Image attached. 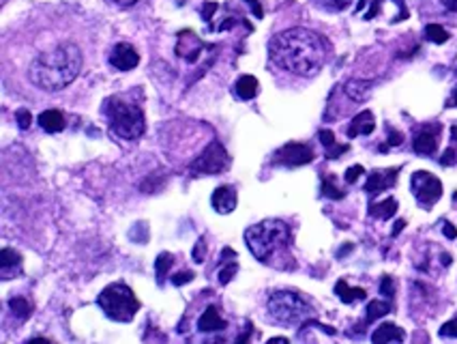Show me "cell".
<instances>
[{
    "mask_svg": "<svg viewBox=\"0 0 457 344\" xmlns=\"http://www.w3.org/2000/svg\"><path fill=\"white\" fill-rule=\"evenodd\" d=\"M269 54L283 71L309 78L324 67L329 58V43L309 28H288L271 39Z\"/></svg>",
    "mask_w": 457,
    "mask_h": 344,
    "instance_id": "obj_1",
    "label": "cell"
},
{
    "mask_svg": "<svg viewBox=\"0 0 457 344\" xmlns=\"http://www.w3.org/2000/svg\"><path fill=\"white\" fill-rule=\"evenodd\" d=\"M82 50L73 41H62L30 62L28 78L39 88L56 92L76 82L82 71Z\"/></svg>",
    "mask_w": 457,
    "mask_h": 344,
    "instance_id": "obj_2",
    "label": "cell"
},
{
    "mask_svg": "<svg viewBox=\"0 0 457 344\" xmlns=\"http://www.w3.org/2000/svg\"><path fill=\"white\" fill-rule=\"evenodd\" d=\"M104 112L114 136L122 140H138L146 132V121L142 108L125 95L108 97L104 104Z\"/></svg>",
    "mask_w": 457,
    "mask_h": 344,
    "instance_id": "obj_3",
    "label": "cell"
},
{
    "mask_svg": "<svg viewBox=\"0 0 457 344\" xmlns=\"http://www.w3.org/2000/svg\"><path fill=\"white\" fill-rule=\"evenodd\" d=\"M292 239L290 226L281 220H265L260 224H253L245 231V243L249 252L262 263H269V259L288 247Z\"/></svg>",
    "mask_w": 457,
    "mask_h": 344,
    "instance_id": "obj_4",
    "label": "cell"
},
{
    "mask_svg": "<svg viewBox=\"0 0 457 344\" xmlns=\"http://www.w3.org/2000/svg\"><path fill=\"white\" fill-rule=\"evenodd\" d=\"M97 303L104 310V315L116 323H132L140 310V301L136 293L125 282H114L106 287L99 293V297H97Z\"/></svg>",
    "mask_w": 457,
    "mask_h": 344,
    "instance_id": "obj_5",
    "label": "cell"
},
{
    "mask_svg": "<svg viewBox=\"0 0 457 344\" xmlns=\"http://www.w3.org/2000/svg\"><path fill=\"white\" fill-rule=\"evenodd\" d=\"M267 308L271 319L279 325H299L311 317L309 301L295 291H275L269 297Z\"/></svg>",
    "mask_w": 457,
    "mask_h": 344,
    "instance_id": "obj_6",
    "label": "cell"
},
{
    "mask_svg": "<svg viewBox=\"0 0 457 344\" xmlns=\"http://www.w3.org/2000/svg\"><path fill=\"white\" fill-rule=\"evenodd\" d=\"M189 168L193 174H221L223 170L230 168V158H227L223 144L215 140L191 162Z\"/></svg>",
    "mask_w": 457,
    "mask_h": 344,
    "instance_id": "obj_7",
    "label": "cell"
},
{
    "mask_svg": "<svg viewBox=\"0 0 457 344\" xmlns=\"http://www.w3.org/2000/svg\"><path fill=\"white\" fill-rule=\"evenodd\" d=\"M410 190L423 209L434 207L442 198V183L428 170H416L410 179Z\"/></svg>",
    "mask_w": 457,
    "mask_h": 344,
    "instance_id": "obj_8",
    "label": "cell"
},
{
    "mask_svg": "<svg viewBox=\"0 0 457 344\" xmlns=\"http://www.w3.org/2000/svg\"><path fill=\"white\" fill-rule=\"evenodd\" d=\"M314 162V149L303 142H288L281 149L275 151L273 155V164L288 166V168H297Z\"/></svg>",
    "mask_w": 457,
    "mask_h": 344,
    "instance_id": "obj_9",
    "label": "cell"
},
{
    "mask_svg": "<svg viewBox=\"0 0 457 344\" xmlns=\"http://www.w3.org/2000/svg\"><path fill=\"white\" fill-rule=\"evenodd\" d=\"M204 48H206V43L193 33V30H181L178 33V39H176V48H174V52L183 58V60H187V62H195L200 56H202V52H204Z\"/></svg>",
    "mask_w": 457,
    "mask_h": 344,
    "instance_id": "obj_10",
    "label": "cell"
},
{
    "mask_svg": "<svg viewBox=\"0 0 457 344\" xmlns=\"http://www.w3.org/2000/svg\"><path fill=\"white\" fill-rule=\"evenodd\" d=\"M440 134H442V125H438V123L426 125V128L414 136V142H412L414 153L416 155H434L438 151Z\"/></svg>",
    "mask_w": 457,
    "mask_h": 344,
    "instance_id": "obj_11",
    "label": "cell"
},
{
    "mask_svg": "<svg viewBox=\"0 0 457 344\" xmlns=\"http://www.w3.org/2000/svg\"><path fill=\"white\" fill-rule=\"evenodd\" d=\"M140 54L132 43H118L110 54V65L118 71H132L138 67Z\"/></svg>",
    "mask_w": 457,
    "mask_h": 344,
    "instance_id": "obj_12",
    "label": "cell"
},
{
    "mask_svg": "<svg viewBox=\"0 0 457 344\" xmlns=\"http://www.w3.org/2000/svg\"><path fill=\"white\" fill-rule=\"evenodd\" d=\"M398 172L400 168H384V170H374L370 177H367V183H365V192L370 196H376L388 187H393L398 183Z\"/></svg>",
    "mask_w": 457,
    "mask_h": 344,
    "instance_id": "obj_13",
    "label": "cell"
},
{
    "mask_svg": "<svg viewBox=\"0 0 457 344\" xmlns=\"http://www.w3.org/2000/svg\"><path fill=\"white\" fill-rule=\"evenodd\" d=\"M211 205L217 213L221 215H227L232 213L239 205V194L232 185H219L217 190L213 192V198H211Z\"/></svg>",
    "mask_w": 457,
    "mask_h": 344,
    "instance_id": "obj_14",
    "label": "cell"
},
{
    "mask_svg": "<svg viewBox=\"0 0 457 344\" xmlns=\"http://www.w3.org/2000/svg\"><path fill=\"white\" fill-rule=\"evenodd\" d=\"M22 271V256L11 247H3L0 252V275L3 280H11Z\"/></svg>",
    "mask_w": 457,
    "mask_h": 344,
    "instance_id": "obj_15",
    "label": "cell"
},
{
    "mask_svg": "<svg viewBox=\"0 0 457 344\" xmlns=\"http://www.w3.org/2000/svg\"><path fill=\"white\" fill-rule=\"evenodd\" d=\"M376 130V118L372 114V110H363L361 114H356L348 128V138H356V136H370Z\"/></svg>",
    "mask_w": 457,
    "mask_h": 344,
    "instance_id": "obj_16",
    "label": "cell"
},
{
    "mask_svg": "<svg viewBox=\"0 0 457 344\" xmlns=\"http://www.w3.org/2000/svg\"><path fill=\"white\" fill-rule=\"evenodd\" d=\"M227 327V323L223 321V317L219 315V310L215 305H209L202 317L198 319V329L204 331V333H211V331H223Z\"/></svg>",
    "mask_w": 457,
    "mask_h": 344,
    "instance_id": "obj_17",
    "label": "cell"
},
{
    "mask_svg": "<svg viewBox=\"0 0 457 344\" xmlns=\"http://www.w3.org/2000/svg\"><path fill=\"white\" fill-rule=\"evenodd\" d=\"M372 80H350L344 86V92L352 99V102H367L372 95Z\"/></svg>",
    "mask_w": 457,
    "mask_h": 344,
    "instance_id": "obj_18",
    "label": "cell"
},
{
    "mask_svg": "<svg viewBox=\"0 0 457 344\" xmlns=\"http://www.w3.org/2000/svg\"><path fill=\"white\" fill-rule=\"evenodd\" d=\"M404 340H406V333L395 323H382L372 333V342H404Z\"/></svg>",
    "mask_w": 457,
    "mask_h": 344,
    "instance_id": "obj_19",
    "label": "cell"
},
{
    "mask_svg": "<svg viewBox=\"0 0 457 344\" xmlns=\"http://www.w3.org/2000/svg\"><path fill=\"white\" fill-rule=\"evenodd\" d=\"M37 123L41 125V130L48 132V134H58L64 130V116L60 110H45L39 114Z\"/></svg>",
    "mask_w": 457,
    "mask_h": 344,
    "instance_id": "obj_20",
    "label": "cell"
},
{
    "mask_svg": "<svg viewBox=\"0 0 457 344\" xmlns=\"http://www.w3.org/2000/svg\"><path fill=\"white\" fill-rule=\"evenodd\" d=\"M318 138H320V142L324 144V149H326V158H329V160H337L339 155H344V153L350 149L348 144H337L335 134H333L331 130H320Z\"/></svg>",
    "mask_w": 457,
    "mask_h": 344,
    "instance_id": "obj_21",
    "label": "cell"
},
{
    "mask_svg": "<svg viewBox=\"0 0 457 344\" xmlns=\"http://www.w3.org/2000/svg\"><path fill=\"white\" fill-rule=\"evenodd\" d=\"M395 213H398V200L393 196L370 205V215L378 217V220H391V217H393Z\"/></svg>",
    "mask_w": 457,
    "mask_h": 344,
    "instance_id": "obj_22",
    "label": "cell"
},
{
    "mask_svg": "<svg viewBox=\"0 0 457 344\" xmlns=\"http://www.w3.org/2000/svg\"><path fill=\"white\" fill-rule=\"evenodd\" d=\"M258 90H260V84L253 76H241L237 80V86H234V92H237V97L249 102L258 95Z\"/></svg>",
    "mask_w": 457,
    "mask_h": 344,
    "instance_id": "obj_23",
    "label": "cell"
},
{
    "mask_svg": "<svg viewBox=\"0 0 457 344\" xmlns=\"http://www.w3.org/2000/svg\"><path fill=\"white\" fill-rule=\"evenodd\" d=\"M335 295L344 301V303H354V301H361L367 297L365 289H352L348 287L346 280H339V282L335 284Z\"/></svg>",
    "mask_w": 457,
    "mask_h": 344,
    "instance_id": "obj_24",
    "label": "cell"
},
{
    "mask_svg": "<svg viewBox=\"0 0 457 344\" xmlns=\"http://www.w3.org/2000/svg\"><path fill=\"white\" fill-rule=\"evenodd\" d=\"M322 196L331 198V200H342V198L346 196V192L335 183V177H333V174H324V177H322Z\"/></svg>",
    "mask_w": 457,
    "mask_h": 344,
    "instance_id": "obj_25",
    "label": "cell"
},
{
    "mask_svg": "<svg viewBox=\"0 0 457 344\" xmlns=\"http://www.w3.org/2000/svg\"><path fill=\"white\" fill-rule=\"evenodd\" d=\"M172 263H174V259H172V254H168V252H161V254L157 256V261H155V273H157V282H159V284H163V280L168 277V271H170Z\"/></svg>",
    "mask_w": 457,
    "mask_h": 344,
    "instance_id": "obj_26",
    "label": "cell"
},
{
    "mask_svg": "<svg viewBox=\"0 0 457 344\" xmlns=\"http://www.w3.org/2000/svg\"><path fill=\"white\" fill-rule=\"evenodd\" d=\"M388 312H391V303H388V301L374 299V301L367 305V317H365V321H367V323H374V321L382 319L384 315H388Z\"/></svg>",
    "mask_w": 457,
    "mask_h": 344,
    "instance_id": "obj_27",
    "label": "cell"
},
{
    "mask_svg": "<svg viewBox=\"0 0 457 344\" xmlns=\"http://www.w3.org/2000/svg\"><path fill=\"white\" fill-rule=\"evenodd\" d=\"M9 308H11L13 315H15L17 319H22V321H26V319L32 315V305H30V301L24 299V297H13V299H9Z\"/></svg>",
    "mask_w": 457,
    "mask_h": 344,
    "instance_id": "obj_28",
    "label": "cell"
},
{
    "mask_svg": "<svg viewBox=\"0 0 457 344\" xmlns=\"http://www.w3.org/2000/svg\"><path fill=\"white\" fill-rule=\"evenodd\" d=\"M440 164H442V166H453V164H457V123L451 128V146L442 153Z\"/></svg>",
    "mask_w": 457,
    "mask_h": 344,
    "instance_id": "obj_29",
    "label": "cell"
},
{
    "mask_svg": "<svg viewBox=\"0 0 457 344\" xmlns=\"http://www.w3.org/2000/svg\"><path fill=\"white\" fill-rule=\"evenodd\" d=\"M426 39L432 41V43H447L449 41V33L440 24H428L426 26Z\"/></svg>",
    "mask_w": 457,
    "mask_h": 344,
    "instance_id": "obj_30",
    "label": "cell"
},
{
    "mask_svg": "<svg viewBox=\"0 0 457 344\" xmlns=\"http://www.w3.org/2000/svg\"><path fill=\"white\" fill-rule=\"evenodd\" d=\"M386 132H388V140H386V144L380 146V151H386V149H391V146H400V144L404 142V134H402V132H398V130H393V128H388V125H386Z\"/></svg>",
    "mask_w": 457,
    "mask_h": 344,
    "instance_id": "obj_31",
    "label": "cell"
},
{
    "mask_svg": "<svg viewBox=\"0 0 457 344\" xmlns=\"http://www.w3.org/2000/svg\"><path fill=\"white\" fill-rule=\"evenodd\" d=\"M237 271H239V263H230V265H225L221 271H219V282L221 284H227L230 280L237 275Z\"/></svg>",
    "mask_w": 457,
    "mask_h": 344,
    "instance_id": "obj_32",
    "label": "cell"
},
{
    "mask_svg": "<svg viewBox=\"0 0 457 344\" xmlns=\"http://www.w3.org/2000/svg\"><path fill=\"white\" fill-rule=\"evenodd\" d=\"M204 256H206V241L202 237V239H198V243H195V247H193V261L204 263Z\"/></svg>",
    "mask_w": 457,
    "mask_h": 344,
    "instance_id": "obj_33",
    "label": "cell"
},
{
    "mask_svg": "<svg viewBox=\"0 0 457 344\" xmlns=\"http://www.w3.org/2000/svg\"><path fill=\"white\" fill-rule=\"evenodd\" d=\"M380 293H382L384 297H388V299L395 295V284H393V277H388V275H384V277H382Z\"/></svg>",
    "mask_w": 457,
    "mask_h": 344,
    "instance_id": "obj_34",
    "label": "cell"
},
{
    "mask_svg": "<svg viewBox=\"0 0 457 344\" xmlns=\"http://www.w3.org/2000/svg\"><path fill=\"white\" fill-rule=\"evenodd\" d=\"M363 172H365V168H363V166H358V164H356V166H350V168L346 170V183H348V185L356 183V181H358V177H361Z\"/></svg>",
    "mask_w": 457,
    "mask_h": 344,
    "instance_id": "obj_35",
    "label": "cell"
},
{
    "mask_svg": "<svg viewBox=\"0 0 457 344\" xmlns=\"http://www.w3.org/2000/svg\"><path fill=\"white\" fill-rule=\"evenodd\" d=\"M322 3L331 11H344V9H348L352 5V0H322Z\"/></svg>",
    "mask_w": 457,
    "mask_h": 344,
    "instance_id": "obj_36",
    "label": "cell"
},
{
    "mask_svg": "<svg viewBox=\"0 0 457 344\" xmlns=\"http://www.w3.org/2000/svg\"><path fill=\"white\" fill-rule=\"evenodd\" d=\"M191 280H193V271H181V273H176L172 277V284L174 287H183V284L191 282Z\"/></svg>",
    "mask_w": 457,
    "mask_h": 344,
    "instance_id": "obj_37",
    "label": "cell"
},
{
    "mask_svg": "<svg viewBox=\"0 0 457 344\" xmlns=\"http://www.w3.org/2000/svg\"><path fill=\"white\" fill-rule=\"evenodd\" d=\"M440 336H442V338H449V336L457 338V319H453V321L444 323V325L440 327Z\"/></svg>",
    "mask_w": 457,
    "mask_h": 344,
    "instance_id": "obj_38",
    "label": "cell"
},
{
    "mask_svg": "<svg viewBox=\"0 0 457 344\" xmlns=\"http://www.w3.org/2000/svg\"><path fill=\"white\" fill-rule=\"evenodd\" d=\"M17 123H20L22 130H28L30 123H32V114L28 110H17Z\"/></svg>",
    "mask_w": 457,
    "mask_h": 344,
    "instance_id": "obj_39",
    "label": "cell"
},
{
    "mask_svg": "<svg viewBox=\"0 0 457 344\" xmlns=\"http://www.w3.org/2000/svg\"><path fill=\"white\" fill-rule=\"evenodd\" d=\"M434 3H436L442 11L457 13V0H434Z\"/></svg>",
    "mask_w": 457,
    "mask_h": 344,
    "instance_id": "obj_40",
    "label": "cell"
},
{
    "mask_svg": "<svg viewBox=\"0 0 457 344\" xmlns=\"http://www.w3.org/2000/svg\"><path fill=\"white\" fill-rule=\"evenodd\" d=\"M442 233H444V237H449V239H455V237H457V231H455V226H453V224H449V222H444V224H442Z\"/></svg>",
    "mask_w": 457,
    "mask_h": 344,
    "instance_id": "obj_41",
    "label": "cell"
},
{
    "mask_svg": "<svg viewBox=\"0 0 457 344\" xmlns=\"http://www.w3.org/2000/svg\"><path fill=\"white\" fill-rule=\"evenodd\" d=\"M114 3H116L118 7H134L136 3H140V0H114Z\"/></svg>",
    "mask_w": 457,
    "mask_h": 344,
    "instance_id": "obj_42",
    "label": "cell"
},
{
    "mask_svg": "<svg viewBox=\"0 0 457 344\" xmlns=\"http://www.w3.org/2000/svg\"><path fill=\"white\" fill-rule=\"evenodd\" d=\"M449 108H457V86L453 88V97L449 99Z\"/></svg>",
    "mask_w": 457,
    "mask_h": 344,
    "instance_id": "obj_43",
    "label": "cell"
},
{
    "mask_svg": "<svg viewBox=\"0 0 457 344\" xmlns=\"http://www.w3.org/2000/svg\"><path fill=\"white\" fill-rule=\"evenodd\" d=\"M404 226H406V222H404V220H400V222L395 224V228H393V237H395V235H400V231H402Z\"/></svg>",
    "mask_w": 457,
    "mask_h": 344,
    "instance_id": "obj_44",
    "label": "cell"
},
{
    "mask_svg": "<svg viewBox=\"0 0 457 344\" xmlns=\"http://www.w3.org/2000/svg\"><path fill=\"white\" fill-rule=\"evenodd\" d=\"M269 342H273V344H275V342H283V344H286V342H288V338H271Z\"/></svg>",
    "mask_w": 457,
    "mask_h": 344,
    "instance_id": "obj_45",
    "label": "cell"
}]
</instances>
